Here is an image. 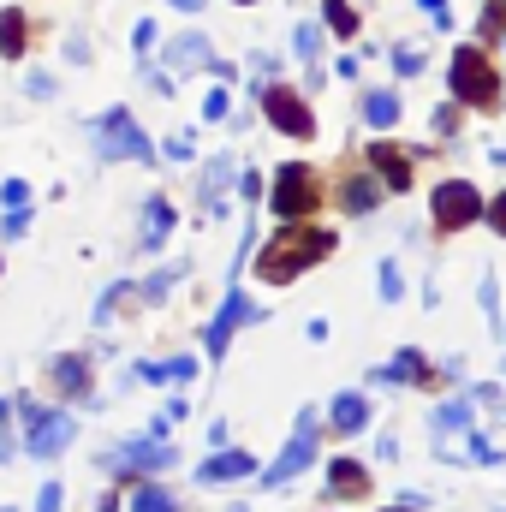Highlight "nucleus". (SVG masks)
I'll list each match as a JSON object with an SVG mask.
<instances>
[{
  "label": "nucleus",
  "mask_w": 506,
  "mask_h": 512,
  "mask_svg": "<svg viewBox=\"0 0 506 512\" xmlns=\"http://www.w3.org/2000/svg\"><path fill=\"white\" fill-rule=\"evenodd\" d=\"M6 459H12V441H6V435H0V465H6Z\"/></svg>",
  "instance_id": "nucleus-45"
},
{
  "label": "nucleus",
  "mask_w": 506,
  "mask_h": 512,
  "mask_svg": "<svg viewBox=\"0 0 506 512\" xmlns=\"http://www.w3.org/2000/svg\"><path fill=\"white\" fill-rule=\"evenodd\" d=\"M262 114H268V126L274 131H286V137H298V143L316 137V114L304 108V96H292V90H280V84L262 90Z\"/></svg>",
  "instance_id": "nucleus-6"
},
{
  "label": "nucleus",
  "mask_w": 506,
  "mask_h": 512,
  "mask_svg": "<svg viewBox=\"0 0 506 512\" xmlns=\"http://www.w3.org/2000/svg\"><path fill=\"white\" fill-rule=\"evenodd\" d=\"M483 221H489V227H495V233L506 239V191L495 197V203H489V215H483Z\"/></svg>",
  "instance_id": "nucleus-40"
},
{
  "label": "nucleus",
  "mask_w": 506,
  "mask_h": 512,
  "mask_svg": "<svg viewBox=\"0 0 506 512\" xmlns=\"http://www.w3.org/2000/svg\"><path fill=\"white\" fill-rule=\"evenodd\" d=\"M18 417H24V447L36 453V459H54L72 435H78V423L66 417V411H42V405H18Z\"/></svg>",
  "instance_id": "nucleus-5"
},
{
  "label": "nucleus",
  "mask_w": 506,
  "mask_h": 512,
  "mask_svg": "<svg viewBox=\"0 0 506 512\" xmlns=\"http://www.w3.org/2000/svg\"><path fill=\"white\" fill-rule=\"evenodd\" d=\"M387 512H411V507H387Z\"/></svg>",
  "instance_id": "nucleus-47"
},
{
  "label": "nucleus",
  "mask_w": 506,
  "mask_h": 512,
  "mask_svg": "<svg viewBox=\"0 0 506 512\" xmlns=\"http://www.w3.org/2000/svg\"><path fill=\"white\" fill-rule=\"evenodd\" d=\"M24 90H30V96H54V78H48V72H30Z\"/></svg>",
  "instance_id": "nucleus-41"
},
{
  "label": "nucleus",
  "mask_w": 506,
  "mask_h": 512,
  "mask_svg": "<svg viewBox=\"0 0 506 512\" xmlns=\"http://www.w3.org/2000/svg\"><path fill=\"white\" fill-rule=\"evenodd\" d=\"M447 78H453V102L459 108H483V114L501 108V72L483 60V48H459L453 66H447Z\"/></svg>",
  "instance_id": "nucleus-2"
},
{
  "label": "nucleus",
  "mask_w": 506,
  "mask_h": 512,
  "mask_svg": "<svg viewBox=\"0 0 506 512\" xmlns=\"http://www.w3.org/2000/svg\"><path fill=\"white\" fill-rule=\"evenodd\" d=\"M179 274H185V268H161V274H155V280H149V286H143V298H161V292H167V286H173V280H179Z\"/></svg>",
  "instance_id": "nucleus-36"
},
{
  "label": "nucleus",
  "mask_w": 506,
  "mask_h": 512,
  "mask_svg": "<svg viewBox=\"0 0 506 512\" xmlns=\"http://www.w3.org/2000/svg\"><path fill=\"white\" fill-rule=\"evenodd\" d=\"M292 42H298V54H304V60H316V48H322V30H316V24H298V36H292Z\"/></svg>",
  "instance_id": "nucleus-31"
},
{
  "label": "nucleus",
  "mask_w": 506,
  "mask_h": 512,
  "mask_svg": "<svg viewBox=\"0 0 506 512\" xmlns=\"http://www.w3.org/2000/svg\"><path fill=\"white\" fill-rule=\"evenodd\" d=\"M0 197H6V209H24V203H30V185H24V179H6Z\"/></svg>",
  "instance_id": "nucleus-35"
},
{
  "label": "nucleus",
  "mask_w": 506,
  "mask_h": 512,
  "mask_svg": "<svg viewBox=\"0 0 506 512\" xmlns=\"http://www.w3.org/2000/svg\"><path fill=\"white\" fill-rule=\"evenodd\" d=\"M364 161H370V173H376L387 191H411V161H417L411 149H399V143H387V137H381V143H370V155H364Z\"/></svg>",
  "instance_id": "nucleus-9"
},
{
  "label": "nucleus",
  "mask_w": 506,
  "mask_h": 512,
  "mask_svg": "<svg viewBox=\"0 0 506 512\" xmlns=\"http://www.w3.org/2000/svg\"><path fill=\"white\" fill-rule=\"evenodd\" d=\"M328 495H334V501H364V495H370V471H364L358 459H334V465H328Z\"/></svg>",
  "instance_id": "nucleus-13"
},
{
  "label": "nucleus",
  "mask_w": 506,
  "mask_h": 512,
  "mask_svg": "<svg viewBox=\"0 0 506 512\" xmlns=\"http://www.w3.org/2000/svg\"><path fill=\"white\" fill-rule=\"evenodd\" d=\"M239 6H251V0H239Z\"/></svg>",
  "instance_id": "nucleus-48"
},
{
  "label": "nucleus",
  "mask_w": 506,
  "mask_h": 512,
  "mask_svg": "<svg viewBox=\"0 0 506 512\" xmlns=\"http://www.w3.org/2000/svg\"><path fill=\"white\" fill-rule=\"evenodd\" d=\"M102 155H108V161H120V155H131V161H155V143L137 131V120H131L126 108H114V114H102Z\"/></svg>",
  "instance_id": "nucleus-7"
},
{
  "label": "nucleus",
  "mask_w": 506,
  "mask_h": 512,
  "mask_svg": "<svg viewBox=\"0 0 506 512\" xmlns=\"http://www.w3.org/2000/svg\"><path fill=\"white\" fill-rule=\"evenodd\" d=\"M376 286H381V298H387V304H393V298H399V292H405V280H399V268H393V262H381Z\"/></svg>",
  "instance_id": "nucleus-30"
},
{
  "label": "nucleus",
  "mask_w": 506,
  "mask_h": 512,
  "mask_svg": "<svg viewBox=\"0 0 506 512\" xmlns=\"http://www.w3.org/2000/svg\"><path fill=\"white\" fill-rule=\"evenodd\" d=\"M459 131V108H435V137H453Z\"/></svg>",
  "instance_id": "nucleus-38"
},
{
  "label": "nucleus",
  "mask_w": 506,
  "mask_h": 512,
  "mask_svg": "<svg viewBox=\"0 0 506 512\" xmlns=\"http://www.w3.org/2000/svg\"><path fill=\"white\" fill-rule=\"evenodd\" d=\"M60 495H66L60 483H42V489H36V507H30V512H60Z\"/></svg>",
  "instance_id": "nucleus-33"
},
{
  "label": "nucleus",
  "mask_w": 506,
  "mask_h": 512,
  "mask_svg": "<svg viewBox=\"0 0 506 512\" xmlns=\"http://www.w3.org/2000/svg\"><path fill=\"white\" fill-rule=\"evenodd\" d=\"M173 6H179V12H203V0H173Z\"/></svg>",
  "instance_id": "nucleus-44"
},
{
  "label": "nucleus",
  "mask_w": 506,
  "mask_h": 512,
  "mask_svg": "<svg viewBox=\"0 0 506 512\" xmlns=\"http://www.w3.org/2000/svg\"><path fill=\"white\" fill-rule=\"evenodd\" d=\"M501 24H506V0H483V18H477V36H483V42H501Z\"/></svg>",
  "instance_id": "nucleus-27"
},
{
  "label": "nucleus",
  "mask_w": 506,
  "mask_h": 512,
  "mask_svg": "<svg viewBox=\"0 0 506 512\" xmlns=\"http://www.w3.org/2000/svg\"><path fill=\"white\" fill-rule=\"evenodd\" d=\"M126 298H131V286H108V298L96 304V322H108V316H114V310H120Z\"/></svg>",
  "instance_id": "nucleus-32"
},
{
  "label": "nucleus",
  "mask_w": 506,
  "mask_h": 512,
  "mask_svg": "<svg viewBox=\"0 0 506 512\" xmlns=\"http://www.w3.org/2000/svg\"><path fill=\"white\" fill-rule=\"evenodd\" d=\"M0 54H6V60H18V54H24V12H18V6H6V12H0Z\"/></svg>",
  "instance_id": "nucleus-23"
},
{
  "label": "nucleus",
  "mask_w": 506,
  "mask_h": 512,
  "mask_svg": "<svg viewBox=\"0 0 506 512\" xmlns=\"http://www.w3.org/2000/svg\"><path fill=\"white\" fill-rule=\"evenodd\" d=\"M506 453L501 447H495V441H483V435H471V441H465V465H501Z\"/></svg>",
  "instance_id": "nucleus-28"
},
{
  "label": "nucleus",
  "mask_w": 506,
  "mask_h": 512,
  "mask_svg": "<svg viewBox=\"0 0 506 512\" xmlns=\"http://www.w3.org/2000/svg\"><path fill=\"white\" fill-rule=\"evenodd\" d=\"M322 18H328V30H334V36H358V12H352V0H328V6H322Z\"/></svg>",
  "instance_id": "nucleus-26"
},
{
  "label": "nucleus",
  "mask_w": 506,
  "mask_h": 512,
  "mask_svg": "<svg viewBox=\"0 0 506 512\" xmlns=\"http://www.w3.org/2000/svg\"><path fill=\"white\" fill-rule=\"evenodd\" d=\"M429 215H435V233H459V227L483 221V215H489V203H483V191H477L471 179H447V185H435Z\"/></svg>",
  "instance_id": "nucleus-4"
},
{
  "label": "nucleus",
  "mask_w": 506,
  "mask_h": 512,
  "mask_svg": "<svg viewBox=\"0 0 506 512\" xmlns=\"http://www.w3.org/2000/svg\"><path fill=\"white\" fill-rule=\"evenodd\" d=\"M316 203H322V179H316L304 161H286V167L274 173V215H280V221H310Z\"/></svg>",
  "instance_id": "nucleus-3"
},
{
  "label": "nucleus",
  "mask_w": 506,
  "mask_h": 512,
  "mask_svg": "<svg viewBox=\"0 0 506 512\" xmlns=\"http://www.w3.org/2000/svg\"><path fill=\"white\" fill-rule=\"evenodd\" d=\"M131 512H179V501H173L161 483H137V489H131Z\"/></svg>",
  "instance_id": "nucleus-24"
},
{
  "label": "nucleus",
  "mask_w": 506,
  "mask_h": 512,
  "mask_svg": "<svg viewBox=\"0 0 506 512\" xmlns=\"http://www.w3.org/2000/svg\"><path fill=\"white\" fill-rule=\"evenodd\" d=\"M328 423H334V435H358V429L370 423V399H364V393H340L334 411H328Z\"/></svg>",
  "instance_id": "nucleus-16"
},
{
  "label": "nucleus",
  "mask_w": 506,
  "mask_h": 512,
  "mask_svg": "<svg viewBox=\"0 0 506 512\" xmlns=\"http://www.w3.org/2000/svg\"><path fill=\"white\" fill-rule=\"evenodd\" d=\"M239 191H245V203H256V197H262V179H256V173H245V179H239Z\"/></svg>",
  "instance_id": "nucleus-43"
},
{
  "label": "nucleus",
  "mask_w": 506,
  "mask_h": 512,
  "mask_svg": "<svg viewBox=\"0 0 506 512\" xmlns=\"http://www.w3.org/2000/svg\"><path fill=\"white\" fill-rule=\"evenodd\" d=\"M66 60H72V66H84V60H90V42H84V36H72V42H66Z\"/></svg>",
  "instance_id": "nucleus-42"
},
{
  "label": "nucleus",
  "mask_w": 506,
  "mask_h": 512,
  "mask_svg": "<svg viewBox=\"0 0 506 512\" xmlns=\"http://www.w3.org/2000/svg\"><path fill=\"white\" fill-rule=\"evenodd\" d=\"M137 376H143V382H191L197 364H191V358H173V364H143Z\"/></svg>",
  "instance_id": "nucleus-25"
},
{
  "label": "nucleus",
  "mask_w": 506,
  "mask_h": 512,
  "mask_svg": "<svg viewBox=\"0 0 506 512\" xmlns=\"http://www.w3.org/2000/svg\"><path fill=\"white\" fill-rule=\"evenodd\" d=\"M495 167H506V143H501V149H495Z\"/></svg>",
  "instance_id": "nucleus-46"
},
{
  "label": "nucleus",
  "mask_w": 506,
  "mask_h": 512,
  "mask_svg": "<svg viewBox=\"0 0 506 512\" xmlns=\"http://www.w3.org/2000/svg\"><path fill=\"white\" fill-rule=\"evenodd\" d=\"M227 114H233L227 90H209V102H203V120H227Z\"/></svg>",
  "instance_id": "nucleus-34"
},
{
  "label": "nucleus",
  "mask_w": 506,
  "mask_h": 512,
  "mask_svg": "<svg viewBox=\"0 0 506 512\" xmlns=\"http://www.w3.org/2000/svg\"><path fill=\"white\" fill-rule=\"evenodd\" d=\"M376 203H381V179L358 173V167H352V173H340V209H346V215H370Z\"/></svg>",
  "instance_id": "nucleus-12"
},
{
  "label": "nucleus",
  "mask_w": 506,
  "mask_h": 512,
  "mask_svg": "<svg viewBox=\"0 0 506 512\" xmlns=\"http://www.w3.org/2000/svg\"><path fill=\"white\" fill-rule=\"evenodd\" d=\"M328 251H334V233H328V227H316V221H286V233H274V239L262 245L256 274H262L268 286H286V280H298L304 268H316Z\"/></svg>",
  "instance_id": "nucleus-1"
},
{
  "label": "nucleus",
  "mask_w": 506,
  "mask_h": 512,
  "mask_svg": "<svg viewBox=\"0 0 506 512\" xmlns=\"http://www.w3.org/2000/svg\"><path fill=\"white\" fill-rule=\"evenodd\" d=\"M114 465L120 471H167V465H179V447H161V435H143V441H131Z\"/></svg>",
  "instance_id": "nucleus-11"
},
{
  "label": "nucleus",
  "mask_w": 506,
  "mask_h": 512,
  "mask_svg": "<svg viewBox=\"0 0 506 512\" xmlns=\"http://www.w3.org/2000/svg\"><path fill=\"white\" fill-rule=\"evenodd\" d=\"M167 66H179V72H191V66H215V54H209V36H173L167 42Z\"/></svg>",
  "instance_id": "nucleus-15"
},
{
  "label": "nucleus",
  "mask_w": 506,
  "mask_h": 512,
  "mask_svg": "<svg viewBox=\"0 0 506 512\" xmlns=\"http://www.w3.org/2000/svg\"><path fill=\"white\" fill-rule=\"evenodd\" d=\"M471 411H477V399H447L435 417H429V429H435V441H447V435H459V429H471Z\"/></svg>",
  "instance_id": "nucleus-18"
},
{
  "label": "nucleus",
  "mask_w": 506,
  "mask_h": 512,
  "mask_svg": "<svg viewBox=\"0 0 506 512\" xmlns=\"http://www.w3.org/2000/svg\"><path fill=\"white\" fill-rule=\"evenodd\" d=\"M262 310H256L245 292H227V304H221V316L209 322V358H221L227 346H233V334H239V322H256Z\"/></svg>",
  "instance_id": "nucleus-10"
},
{
  "label": "nucleus",
  "mask_w": 506,
  "mask_h": 512,
  "mask_svg": "<svg viewBox=\"0 0 506 512\" xmlns=\"http://www.w3.org/2000/svg\"><path fill=\"white\" fill-rule=\"evenodd\" d=\"M310 459H316V411H304V417H298V435H292V441H286V453L268 465V489L292 483V477H298Z\"/></svg>",
  "instance_id": "nucleus-8"
},
{
  "label": "nucleus",
  "mask_w": 506,
  "mask_h": 512,
  "mask_svg": "<svg viewBox=\"0 0 506 512\" xmlns=\"http://www.w3.org/2000/svg\"><path fill=\"white\" fill-rule=\"evenodd\" d=\"M393 72H399V78H417V72H423V54H417V48H393Z\"/></svg>",
  "instance_id": "nucleus-29"
},
{
  "label": "nucleus",
  "mask_w": 506,
  "mask_h": 512,
  "mask_svg": "<svg viewBox=\"0 0 506 512\" xmlns=\"http://www.w3.org/2000/svg\"><path fill=\"white\" fill-rule=\"evenodd\" d=\"M227 185H233V155H215V161H209V173H203V209H209V215H221L215 203H221V191H227Z\"/></svg>",
  "instance_id": "nucleus-19"
},
{
  "label": "nucleus",
  "mask_w": 506,
  "mask_h": 512,
  "mask_svg": "<svg viewBox=\"0 0 506 512\" xmlns=\"http://www.w3.org/2000/svg\"><path fill=\"white\" fill-rule=\"evenodd\" d=\"M54 382L66 387L72 399H90V364H84V358H60V364H54Z\"/></svg>",
  "instance_id": "nucleus-22"
},
{
  "label": "nucleus",
  "mask_w": 506,
  "mask_h": 512,
  "mask_svg": "<svg viewBox=\"0 0 506 512\" xmlns=\"http://www.w3.org/2000/svg\"><path fill=\"white\" fill-rule=\"evenodd\" d=\"M417 6L429 12V24H435V30H447V24H453V18H447V0H417Z\"/></svg>",
  "instance_id": "nucleus-39"
},
{
  "label": "nucleus",
  "mask_w": 506,
  "mask_h": 512,
  "mask_svg": "<svg viewBox=\"0 0 506 512\" xmlns=\"http://www.w3.org/2000/svg\"><path fill=\"white\" fill-rule=\"evenodd\" d=\"M495 292H501V286H495V274H483V316H489V322L501 328V310H495Z\"/></svg>",
  "instance_id": "nucleus-37"
},
{
  "label": "nucleus",
  "mask_w": 506,
  "mask_h": 512,
  "mask_svg": "<svg viewBox=\"0 0 506 512\" xmlns=\"http://www.w3.org/2000/svg\"><path fill=\"white\" fill-rule=\"evenodd\" d=\"M256 471V459L251 453H215V459H203V483H233V477H251Z\"/></svg>",
  "instance_id": "nucleus-17"
},
{
  "label": "nucleus",
  "mask_w": 506,
  "mask_h": 512,
  "mask_svg": "<svg viewBox=\"0 0 506 512\" xmlns=\"http://www.w3.org/2000/svg\"><path fill=\"white\" fill-rule=\"evenodd\" d=\"M167 227H173V203H167V197H149V203H143V245L155 251V245L167 239Z\"/></svg>",
  "instance_id": "nucleus-20"
},
{
  "label": "nucleus",
  "mask_w": 506,
  "mask_h": 512,
  "mask_svg": "<svg viewBox=\"0 0 506 512\" xmlns=\"http://www.w3.org/2000/svg\"><path fill=\"white\" fill-rule=\"evenodd\" d=\"M364 120L376 131H393V120H399V96L393 90H364Z\"/></svg>",
  "instance_id": "nucleus-21"
},
{
  "label": "nucleus",
  "mask_w": 506,
  "mask_h": 512,
  "mask_svg": "<svg viewBox=\"0 0 506 512\" xmlns=\"http://www.w3.org/2000/svg\"><path fill=\"white\" fill-rule=\"evenodd\" d=\"M376 382H417V387H435V370H429V364H423V352H417V346H405V352H399V358H393V364H381L376 370Z\"/></svg>",
  "instance_id": "nucleus-14"
}]
</instances>
